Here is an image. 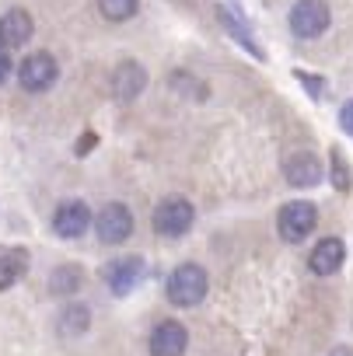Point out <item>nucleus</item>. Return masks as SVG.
Masks as SVG:
<instances>
[{
    "label": "nucleus",
    "instance_id": "1",
    "mask_svg": "<svg viewBox=\"0 0 353 356\" xmlns=\"http://www.w3.org/2000/svg\"><path fill=\"white\" fill-rule=\"evenodd\" d=\"M207 286H210L207 269L196 266V262H186L168 276V300L175 307H196L207 297Z\"/></svg>",
    "mask_w": 353,
    "mask_h": 356
},
{
    "label": "nucleus",
    "instance_id": "2",
    "mask_svg": "<svg viewBox=\"0 0 353 356\" xmlns=\"http://www.w3.org/2000/svg\"><path fill=\"white\" fill-rule=\"evenodd\" d=\"M315 224H318V210H315V203H308V200L287 203V207L280 210V217H276V231H280V238H283L287 245H301V241L315 231Z\"/></svg>",
    "mask_w": 353,
    "mask_h": 356
},
{
    "label": "nucleus",
    "instance_id": "3",
    "mask_svg": "<svg viewBox=\"0 0 353 356\" xmlns=\"http://www.w3.org/2000/svg\"><path fill=\"white\" fill-rule=\"evenodd\" d=\"M193 217H196V210H193L189 200L171 196V200L157 203V210H154V231L164 234V238H182L193 227Z\"/></svg>",
    "mask_w": 353,
    "mask_h": 356
},
{
    "label": "nucleus",
    "instance_id": "4",
    "mask_svg": "<svg viewBox=\"0 0 353 356\" xmlns=\"http://www.w3.org/2000/svg\"><path fill=\"white\" fill-rule=\"evenodd\" d=\"M329 22H332V15H329L325 0H297L290 8V32L297 39H318L329 29Z\"/></svg>",
    "mask_w": 353,
    "mask_h": 356
},
{
    "label": "nucleus",
    "instance_id": "5",
    "mask_svg": "<svg viewBox=\"0 0 353 356\" xmlns=\"http://www.w3.org/2000/svg\"><path fill=\"white\" fill-rule=\"evenodd\" d=\"M56 77H60V63H56V56H49V53H32V56H25L22 67H18V81H22V88L32 91V95L49 91V88L56 84Z\"/></svg>",
    "mask_w": 353,
    "mask_h": 356
},
{
    "label": "nucleus",
    "instance_id": "6",
    "mask_svg": "<svg viewBox=\"0 0 353 356\" xmlns=\"http://www.w3.org/2000/svg\"><path fill=\"white\" fill-rule=\"evenodd\" d=\"M95 234L105 245H123L133 234V213H130V207H123V203L102 207V213L95 220Z\"/></svg>",
    "mask_w": 353,
    "mask_h": 356
},
{
    "label": "nucleus",
    "instance_id": "7",
    "mask_svg": "<svg viewBox=\"0 0 353 356\" xmlns=\"http://www.w3.org/2000/svg\"><path fill=\"white\" fill-rule=\"evenodd\" d=\"M102 276H105V283H109V290H112L116 297H126V293H133L136 283L143 280V259H140V255H123V259L109 262Z\"/></svg>",
    "mask_w": 353,
    "mask_h": 356
},
{
    "label": "nucleus",
    "instance_id": "8",
    "mask_svg": "<svg viewBox=\"0 0 353 356\" xmlns=\"http://www.w3.org/2000/svg\"><path fill=\"white\" fill-rule=\"evenodd\" d=\"M283 178H287L294 189H308V186H318L322 178H325V168H322L318 154L301 150V154H290L283 161Z\"/></svg>",
    "mask_w": 353,
    "mask_h": 356
},
{
    "label": "nucleus",
    "instance_id": "9",
    "mask_svg": "<svg viewBox=\"0 0 353 356\" xmlns=\"http://www.w3.org/2000/svg\"><path fill=\"white\" fill-rule=\"evenodd\" d=\"M88 224H91V210H88V203H81V200L60 203L56 213H53V231H56L60 238H67V241L81 238V234L88 231Z\"/></svg>",
    "mask_w": 353,
    "mask_h": 356
},
{
    "label": "nucleus",
    "instance_id": "10",
    "mask_svg": "<svg viewBox=\"0 0 353 356\" xmlns=\"http://www.w3.org/2000/svg\"><path fill=\"white\" fill-rule=\"evenodd\" d=\"M189 346V332L179 321H161L150 332V356H182Z\"/></svg>",
    "mask_w": 353,
    "mask_h": 356
},
{
    "label": "nucleus",
    "instance_id": "11",
    "mask_svg": "<svg viewBox=\"0 0 353 356\" xmlns=\"http://www.w3.org/2000/svg\"><path fill=\"white\" fill-rule=\"evenodd\" d=\"M143 88H147V70H143L136 60H126V63L116 67V74H112V95H116L119 102L140 98Z\"/></svg>",
    "mask_w": 353,
    "mask_h": 356
},
{
    "label": "nucleus",
    "instance_id": "12",
    "mask_svg": "<svg viewBox=\"0 0 353 356\" xmlns=\"http://www.w3.org/2000/svg\"><path fill=\"white\" fill-rule=\"evenodd\" d=\"M32 29H36L32 25V15L22 11V8L0 15V46H4V49H22L32 39Z\"/></svg>",
    "mask_w": 353,
    "mask_h": 356
},
{
    "label": "nucleus",
    "instance_id": "13",
    "mask_svg": "<svg viewBox=\"0 0 353 356\" xmlns=\"http://www.w3.org/2000/svg\"><path fill=\"white\" fill-rule=\"evenodd\" d=\"M343 259H346V245H343L339 238H322V241L311 248L308 266H311V273H318V276H332V273L343 266Z\"/></svg>",
    "mask_w": 353,
    "mask_h": 356
},
{
    "label": "nucleus",
    "instance_id": "14",
    "mask_svg": "<svg viewBox=\"0 0 353 356\" xmlns=\"http://www.w3.org/2000/svg\"><path fill=\"white\" fill-rule=\"evenodd\" d=\"M29 269V252L25 248H0V290L15 286Z\"/></svg>",
    "mask_w": 353,
    "mask_h": 356
},
{
    "label": "nucleus",
    "instance_id": "15",
    "mask_svg": "<svg viewBox=\"0 0 353 356\" xmlns=\"http://www.w3.org/2000/svg\"><path fill=\"white\" fill-rule=\"evenodd\" d=\"M140 8V0H98V11L109 22H130Z\"/></svg>",
    "mask_w": 353,
    "mask_h": 356
},
{
    "label": "nucleus",
    "instance_id": "16",
    "mask_svg": "<svg viewBox=\"0 0 353 356\" xmlns=\"http://www.w3.org/2000/svg\"><path fill=\"white\" fill-rule=\"evenodd\" d=\"M53 293H63V297H70L77 286H81V269L77 266H60L56 273H53Z\"/></svg>",
    "mask_w": 353,
    "mask_h": 356
},
{
    "label": "nucleus",
    "instance_id": "17",
    "mask_svg": "<svg viewBox=\"0 0 353 356\" xmlns=\"http://www.w3.org/2000/svg\"><path fill=\"white\" fill-rule=\"evenodd\" d=\"M332 186H336L339 193H350V186H353L350 168H346V157H343V150H339V147L332 150Z\"/></svg>",
    "mask_w": 353,
    "mask_h": 356
},
{
    "label": "nucleus",
    "instance_id": "18",
    "mask_svg": "<svg viewBox=\"0 0 353 356\" xmlns=\"http://www.w3.org/2000/svg\"><path fill=\"white\" fill-rule=\"evenodd\" d=\"M339 126H343V129L353 136V98H350V102L339 108Z\"/></svg>",
    "mask_w": 353,
    "mask_h": 356
},
{
    "label": "nucleus",
    "instance_id": "19",
    "mask_svg": "<svg viewBox=\"0 0 353 356\" xmlns=\"http://www.w3.org/2000/svg\"><path fill=\"white\" fill-rule=\"evenodd\" d=\"M11 77V56H8V49L0 46V84H4Z\"/></svg>",
    "mask_w": 353,
    "mask_h": 356
},
{
    "label": "nucleus",
    "instance_id": "20",
    "mask_svg": "<svg viewBox=\"0 0 353 356\" xmlns=\"http://www.w3.org/2000/svg\"><path fill=\"white\" fill-rule=\"evenodd\" d=\"M332 356H353V353H350V349H336Z\"/></svg>",
    "mask_w": 353,
    "mask_h": 356
}]
</instances>
